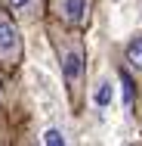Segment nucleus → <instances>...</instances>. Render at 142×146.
Masks as SVG:
<instances>
[{"instance_id":"f03ea898","label":"nucleus","mask_w":142,"mask_h":146,"mask_svg":"<svg viewBox=\"0 0 142 146\" xmlns=\"http://www.w3.org/2000/svg\"><path fill=\"white\" fill-rule=\"evenodd\" d=\"M25 62V31L16 16H9L0 6V68L6 75H16Z\"/></svg>"},{"instance_id":"0eeeda50","label":"nucleus","mask_w":142,"mask_h":146,"mask_svg":"<svg viewBox=\"0 0 142 146\" xmlns=\"http://www.w3.org/2000/svg\"><path fill=\"white\" fill-rule=\"evenodd\" d=\"M50 140H53V143H62V137H59L56 131H46V134H43V143H50Z\"/></svg>"},{"instance_id":"39448f33","label":"nucleus","mask_w":142,"mask_h":146,"mask_svg":"<svg viewBox=\"0 0 142 146\" xmlns=\"http://www.w3.org/2000/svg\"><path fill=\"white\" fill-rule=\"evenodd\" d=\"M0 6L22 22V28L40 25L46 19V0H0Z\"/></svg>"},{"instance_id":"20e7f679","label":"nucleus","mask_w":142,"mask_h":146,"mask_svg":"<svg viewBox=\"0 0 142 146\" xmlns=\"http://www.w3.org/2000/svg\"><path fill=\"white\" fill-rule=\"evenodd\" d=\"M120 68L136 87H142V31H133L120 44Z\"/></svg>"},{"instance_id":"7ed1b4c3","label":"nucleus","mask_w":142,"mask_h":146,"mask_svg":"<svg viewBox=\"0 0 142 146\" xmlns=\"http://www.w3.org/2000/svg\"><path fill=\"white\" fill-rule=\"evenodd\" d=\"M99 0H46V19H56L68 28L86 31L93 25Z\"/></svg>"},{"instance_id":"f257e3e1","label":"nucleus","mask_w":142,"mask_h":146,"mask_svg":"<svg viewBox=\"0 0 142 146\" xmlns=\"http://www.w3.org/2000/svg\"><path fill=\"white\" fill-rule=\"evenodd\" d=\"M43 34L50 40V50L59 62V75H62V87L65 100L71 106V112H84L86 106V87H90V68H86V31L68 28L56 19H43Z\"/></svg>"},{"instance_id":"423d86ee","label":"nucleus","mask_w":142,"mask_h":146,"mask_svg":"<svg viewBox=\"0 0 142 146\" xmlns=\"http://www.w3.org/2000/svg\"><path fill=\"white\" fill-rule=\"evenodd\" d=\"M6 131V72L0 68V134Z\"/></svg>"}]
</instances>
